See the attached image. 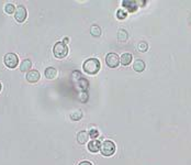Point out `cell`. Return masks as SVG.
<instances>
[{"label":"cell","instance_id":"1","mask_svg":"<svg viewBox=\"0 0 191 165\" xmlns=\"http://www.w3.org/2000/svg\"><path fill=\"white\" fill-rule=\"evenodd\" d=\"M82 68L88 75H96L100 71V61L98 58H88L85 61Z\"/></svg>","mask_w":191,"mask_h":165},{"label":"cell","instance_id":"2","mask_svg":"<svg viewBox=\"0 0 191 165\" xmlns=\"http://www.w3.org/2000/svg\"><path fill=\"white\" fill-rule=\"evenodd\" d=\"M53 53L55 55L56 58H64L67 56L68 54V47L66 44H64L63 42H57L54 45L53 49Z\"/></svg>","mask_w":191,"mask_h":165},{"label":"cell","instance_id":"3","mask_svg":"<svg viewBox=\"0 0 191 165\" xmlns=\"http://www.w3.org/2000/svg\"><path fill=\"white\" fill-rule=\"evenodd\" d=\"M102 155L105 156H111L112 154H114L115 152V144L113 143L110 140H107L103 143H101V147H100Z\"/></svg>","mask_w":191,"mask_h":165},{"label":"cell","instance_id":"4","mask_svg":"<svg viewBox=\"0 0 191 165\" xmlns=\"http://www.w3.org/2000/svg\"><path fill=\"white\" fill-rule=\"evenodd\" d=\"M3 63H5V65L9 68L17 67L19 63L18 55H16L14 53H8V54H6L5 57H3Z\"/></svg>","mask_w":191,"mask_h":165},{"label":"cell","instance_id":"5","mask_svg":"<svg viewBox=\"0 0 191 165\" xmlns=\"http://www.w3.org/2000/svg\"><path fill=\"white\" fill-rule=\"evenodd\" d=\"M105 63L109 67L111 68H115L120 63V57L115 53H109V54L105 56Z\"/></svg>","mask_w":191,"mask_h":165},{"label":"cell","instance_id":"6","mask_svg":"<svg viewBox=\"0 0 191 165\" xmlns=\"http://www.w3.org/2000/svg\"><path fill=\"white\" fill-rule=\"evenodd\" d=\"M26 16H28L26 9L24 8L23 6H18V8L16 9V13H14V19L19 23H22L26 19Z\"/></svg>","mask_w":191,"mask_h":165},{"label":"cell","instance_id":"7","mask_svg":"<svg viewBox=\"0 0 191 165\" xmlns=\"http://www.w3.org/2000/svg\"><path fill=\"white\" fill-rule=\"evenodd\" d=\"M39 79H40V73L37 71H35V69H32V71H30L29 73L26 74V81H29V83L34 84Z\"/></svg>","mask_w":191,"mask_h":165},{"label":"cell","instance_id":"8","mask_svg":"<svg viewBox=\"0 0 191 165\" xmlns=\"http://www.w3.org/2000/svg\"><path fill=\"white\" fill-rule=\"evenodd\" d=\"M122 5H123L124 8L128 9V11H130V12L136 11L137 6H139L136 3V1H132V0H124L123 2H122Z\"/></svg>","mask_w":191,"mask_h":165},{"label":"cell","instance_id":"9","mask_svg":"<svg viewBox=\"0 0 191 165\" xmlns=\"http://www.w3.org/2000/svg\"><path fill=\"white\" fill-rule=\"evenodd\" d=\"M101 147V143L98 140H92L88 143V150L92 153H97Z\"/></svg>","mask_w":191,"mask_h":165},{"label":"cell","instance_id":"10","mask_svg":"<svg viewBox=\"0 0 191 165\" xmlns=\"http://www.w3.org/2000/svg\"><path fill=\"white\" fill-rule=\"evenodd\" d=\"M76 83L78 88L80 89L81 92H87V89L89 88V81H87L86 78H84V77H81L78 81H76Z\"/></svg>","mask_w":191,"mask_h":165},{"label":"cell","instance_id":"11","mask_svg":"<svg viewBox=\"0 0 191 165\" xmlns=\"http://www.w3.org/2000/svg\"><path fill=\"white\" fill-rule=\"evenodd\" d=\"M89 134L87 133V131H80L77 134V141L79 144H86L88 142V138H89Z\"/></svg>","mask_w":191,"mask_h":165},{"label":"cell","instance_id":"12","mask_svg":"<svg viewBox=\"0 0 191 165\" xmlns=\"http://www.w3.org/2000/svg\"><path fill=\"white\" fill-rule=\"evenodd\" d=\"M120 62H121V64L124 66L130 65L132 62V54H130V53H124V54H122V56L120 57Z\"/></svg>","mask_w":191,"mask_h":165},{"label":"cell","instance_id":"13","mask_svg":"<svg viewBox=\"0 0 191 165\" xmlns=\"http://www.w3.org/2000/svg\"><path fill=\"white\" fill-rule=\"evenodd\" d=\"M45 77L47 79H54L57 75V71H56V68L54 67H47L45 69Z\"/></svg>","mask_w":191,"mask_h":165},{"label":"cell","instance_id":"14","mask_svg":"<svg viewBox=\"0 0 191 165\" xmlns=\"http://www.w3.org/2000/svg\"><path fill=\"white\" fill-rule=\"evenodd\" d=\"M133 69L135 72L141 73V72H143L145 69V63L142 60H136L133 64Z\"/></svg>","mask_w":191,"mask_h":165},{"label":"cell","instance_id":"15","mask_svg":"<svg viewBox=\"0 0 191 165\" xmlns=\"http://www.w3.org/2000/svg\"><path fill=\"white\" fill-rule=\"evenodd\" d=\"M31 66H32V63L30 60H24L23 62L21 63V65H20V71L23 72V73H25V72H28L29 73L30 69H31Z\"/></svg>","mask_w":191,"mask_h":165},{"label":"cell","instance_id":"16","mask_svg":"<svg viewBox=\"0 0 191 165\" xmlns=\"http://www.w3.org/2000/svg\"><path fill=\"white\" fill-rule=\"evenodd\" d=\"M81 118H82V112H81L80 110H76V111H74V112L71 113V120L79 121Z\"/></svg>","mask_w":191,"mask_h":165},{"label":"cell","instance_id":"17","mask_svg":"<svg viewBox=\"0 0 191 165\" xmlns=\"http://www.w3.org/2000/svg\"><path fill=\"white\" fill-rule=\"evenodd\" d=\"M90 33H91V35H94V37H99L100 34H101V29H100L98 26L94 24V26L90 28Z\"/></svg>","mask_w":191,"mask_h":165},{"label":"cell","instance_id":"18","mask_svg":"<svg viewBox=\"0 0 191 165\" xmlns=\"http://www.w3.org/2000/svg\"><path fill=\"white\" fill-rule=\"evenodd\" d=\"M88 92H81L78 94V99L80 102H82V104H85V102L88 101Z\"/></svg>","mask_w":191,"mask_h":165},{"label":"cell","instance_id":"19","mask_svg":"<svg viewBox=\"0 0 191 165\" xmlns=\"http://www.w3.org/2000/svg\"><path fill=\"white\" fill-rule=\"evenodd\" d=\"M5 11H6V13H8V14H12V13H14V11H16V8H14V6H13L12 3H7V5L5 6Z\"/></svg>","mask_w":191,"mask_h":165},{"label":"cell","instance_id":"20","mask_svg":"<svg viewBox=\"0 0 191 165\" xmlns=\"http://www.w3.org/2000/svg\"><path fill=\"white\" fill-rule=\"evenodd\" d=\"M118 39L120 41H126L128 40V32L125 30H120L118 33Z\"/></svg>","mask_w":191,"mask_h":165},{"label":"cell","instance_id":"21","mask_svg":"<svg viewBox=\"0 0 191 165\" xmlns=\"http://www.w3.org/2000/svg\"><path fill=\"white\" fill-rule=\"evenodd\" d=\"M126 16H128V13H126V11H124L123 9H119V10L117 11V18L120 19V20L125 19Z\"/></svg>","mask_w":191,"mask_h":165},{"label":"cell","instance_id":"22","mask_svg":"<svg viewBox=\"0 0 191 165\" xmlns=\"http://www.w3.org/2000/svg\"><path fill=\"white\" fill-rule=\"evenodd\" d=\"M137 49H139V52H146L147 49H148V45H147L146 42H143V41H142V42H139V45H137Z\"/></svg>","mask_w":191,"mask_h":165},{"label":"cell","instance_id":"23","mask_svg":"<svg viewBox=\"0 0 191 165\" xmlns=\"http://www.w3.org/2000/svg\"><path fill=\"white\" fill-rule=\"evenodd\" d=\"M88 134H89V138H92L94 140H96L98 136H99V132H98L97 129H91Z\"/></svg>","mask_w":191,"mask_h":165},{"label":"cell","instance_id":"24","mask_svg":"<svg viewBox=\"0 0 191 165\" xmlns=\"http://www.w3.org/2000/svg\"><path fill=\"white\" fill-rule=\"evenodd\" d=\"M78 165H92V164L89 162V161H82V162H80Z\"/></svg>","mask_w":191,"mask_h":165},{"label":"cell","instance_id":"25","mask_svg":"<svg viewBox=\"0 0 191 165\" xmlns=\"http://www.w3.org/2000/svg\"><path fill=\"white\" fill-rule=\"evenodd\" d=\"M68 42H69V39H68V37H65V39H64L63 43H64V44H66V43H68Z\"/></svg>","mask_w":191,"mask_h":165},{"label":"cell","instance_id":"26","mask_svg":"<svg viewBox=\"0 0 191 165\" xmlns=\"http://www.w3.org/2000/svg\"><path fill=\"white\" fill-rule=\"evenodd\" d=\"M0 90H1V83H0Z\"/></svg>","mask_w":191,"mask_h":165}]
</instances>
